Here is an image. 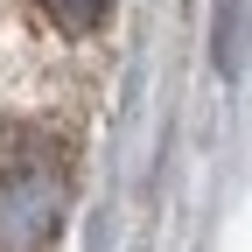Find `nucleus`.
Here are the masks:
<instances>
[{"label": "nucleus", "mask_w": 252, "mask_h": 252, "mask_svg": "<svg viewBox=\"0 0 252 252\" xmlns=\"http://www.w3.org/2000/svg\"><path fill=\"white\" fill-rule=\"evenodd\" d=\"M63 203H70V175H63V147L7 126L0 133V252H35L56 238Z\"/></svg>", "instance_id": "nucleus-1"}, {"label": "nucleus", "mask_w": 252, "mask_h": 252, "mask_svg": "<svg viewBox=\"0 0 252 252\" xmlns=\"http://www.w3.org/2000/svg\"><path fill=\"white\" fill-rule=\"evenodd\" d=\"M42 14L63 28V35H91V28H105L112 0H42Z\"/></svg>", "instance_id": "nucleus-2"}]
</instances>
